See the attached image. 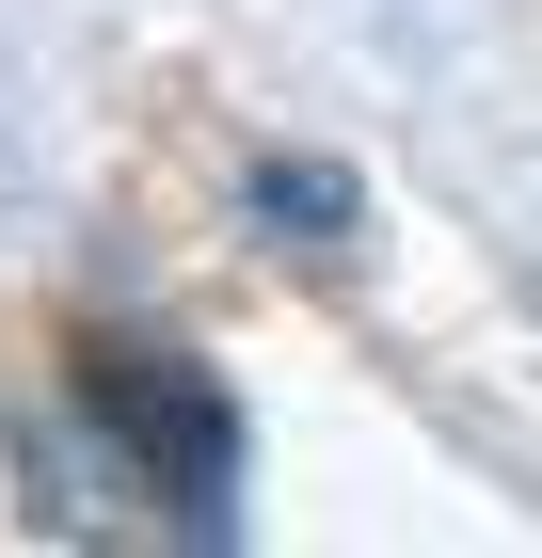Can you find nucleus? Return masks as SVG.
<instances>
[{"instance_id": "f257e3e1", "label": "nucleus", "mask_w": 542, "mask_h": 558, "mask_svg": "<svg viewBox=\"0 0 542 558\" xmlns=\"http://www.w3.org/2000/svg\"><path fill=\"white\" fill-rule=\"evenodd\" d=\"M81 415L112 430L128 495H176V526H192V543H224V526H240V399H224L192 351L96 336V351H81Z\"/></svg>"}, {"instance_id": "f03ea898", "label": "nucleus", "mask_w": 542, "mask_h": 558, "mask_svg": "<svg viewBox=\"0 0 542 558\" xmlns=\"http://www.w3.org/2000/svg\"><path fill=\"white\" fill-rule=\"evenodd\" d=\"M255 223L288 256H351V175L335 160H255Z\"/></svg>"}]
</instances>
